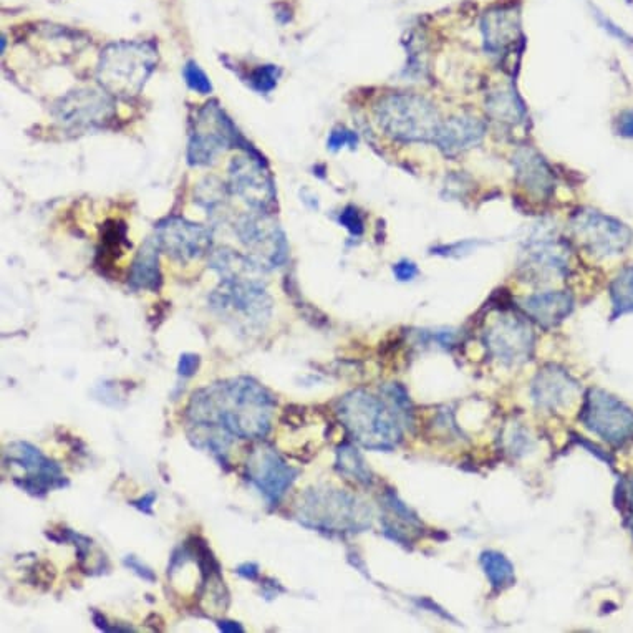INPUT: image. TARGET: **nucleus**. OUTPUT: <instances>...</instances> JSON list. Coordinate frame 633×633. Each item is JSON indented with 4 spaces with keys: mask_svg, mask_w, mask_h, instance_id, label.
<instances>
[{
    "mask_svg": "<svg viewBox=\"0 0 633 633\" xmlns=\"http://www.w3.org/2000/svg\"><path fill=\"white\" fill-rule=\"evenodd\" d=\"M612 304L615 315L633 312V267L620 272L612 284Z\"/></svg>",
    "mask_w": 633,
    "mask_h": 633,
    "instance_id": "a878e982",
    "label": "nucleus"
},
{
    "mask_svg": "<svg viewBox=\"0 0 633 633\" xmlns=\"http://www.w3.org/2000/svg\"><path fill=\"white\" fill-rule=\"evenodd\" d=\"M93 622H95L98 629L103 630V632H126V629H120V627H110L107 619H105L102 614H98V612H93Z\"/></svg>",
    "mask_w": 633,
    "mask_h": 633,
    "instance_id": "a19ab883",
    "label": "nucleus"
},
{
    "mask_svg": "<svg viewBox=\"0 0 633 633\" xmlns=\"http://www.w3.org/2000/svg\"><path fill=\"white\" fill-rule=\"evenodd\" d=\"M216 625L223 633H244V627L234 620H218Z\"/></svg>",
    "mask_w": 633,
    "mask_h": 633,
    "instance_id": "ea45409f",
    "label": "nucleus"
},
{
    "mask_svg": "<svg viewBox=\"0 0 633 633\" xmlns=\"http://www.w3.org/2000/svg\"><path fill=\"white\" fill-rule=\"evenodd\" d=\"M184 78H186V83H188L189 88H193L194 92L206 93L211 92V82H209V78L206 77V73L199 68L198 63L189 62L186 63V67H184Z\"/></svg>",
    "mask_w": 633,
    "mask_h": 633,
    "instance_id": "cd10ccee",
    "label": "nucleus"
},
{
    "mask_svg": "<svg viewBox=\"0 0 633 633\" xmlns=\"http://www.w3.org/2000/svg\"><path fill=\"white\" fill-rule=\"evenodd\" d=\"M158 63V54L148 42H118L103 50L98 62V82L116 97H135Z\"/></svg>",
    "mask_w": 633,
    "mask_h": 633,
    "instance_id": "39448f33",
    "label": "nucleus"
},
{
    "mask_svg": "<svg viewBox=\"0 0 633 633\" xmlns=\"http://www.w3.org/2000/svg\"><path fill=\"white\" fill-rule=\"evenodd\" d=\"M249 481L256 486L267 503L277 506L286 496L290 486L299 476V469L292 468L272 446H256L247 461Z\"/></svg>",
    "mask_w": 633,
    "mask_h": 633,
    "instance_id": "f8f14e48",
    "label": "nucleus"
},
{
    "mask_svg": "<svg viewBox=\"0 0 633 633\" xmlns=\"http://www.w3.org/2000/svg\"><path fill=\"white\" fill-rule=\"evenodd\" d=\"M580 420L592 433L612 445L633 440V410L602 390H590Z\"/></svg>",
    "mask_w": 633,
    "mask_h": 633,
    "instance_id": "6e6552de",
    "label": "nucleus"
},
{
    "mask_svg": "<svg viewBox=\"0 0 633 633\" xmlns=\"http://www.w3.org/2000/svg\"><path fill=\"white\" fill-rule=\"evenodd\" d=\"M236 131L228 116L216 103H208L199 110L189 140V160L193 165H209L234 143Z\"/></svg>",
    "mask_w": 633,
    "mask_h": 633,
    "instance_id": "9b49d317",
    "label": "nucleus"
},
{
    "mask_svg": "<svg viewBox=\"0 0 633 633\" xmlns=\"http://www.w3.org/2000/svg\"><path fill=\"white\" fill-rule=\"evenodd\" d=\"M236 574L242 579L257 580V577H259V566L254 564V562H244V564L237 567Z\"/></svg>",
    "mask_w": 633,
    "mask_h": 633,
    "instance_id": "4c0bfd02",
    "label": "nucleus"
},
{
    "mask_svg": "<svg viewBox=\"0 0 633 633\" xmlns=\"http://www.w3.org/2000/svg\"><path fill=\"white\" fill-rule=\"evenodd\" d=\"M156 501V493H148L143 498L136 499V501H131V506L133 508L138 509L143 514H148V516H153V504Z\"/></svg>",
    "mask_w": 633,
    "mask_h": 633,
    "instance_id": "e433bc0d",
    "label": "nucleus"
},
{
    "mask_svg": "<svg viewBox=\"0 0 633 633\" xmlns=\"http://www.w3.org/2000/svg\"><path fill=\"white\" fill-rule=\"evenodd\" d=\"M357 143V136L352 131L345 130V128H339V130L332 131L330 136L329 146L332 150H339L342 146H355Z\"/></svg>",
    "mask_w": 633,
    "mask_h": 633,
    "instance_id": "72a5a7b5",
    "label": "nucleus"
},
{
    "mask_svg": "<svg viewBox=\"0 0 633 633\" xmlns=\"http://www.w3.org/2000/svg\"><path fill=\"white\" fill-rule=\"evenodd\" d=\"M274 410L276 398L254 378L213 383L194 392L189 400V440L224 463L232 441L266 438Z\"/></svg>",
    "mask_w": 633,
    "mask_h": 633,
    "instance_id": "f257e3e1",
    "label": "nucleus"
},
{
    "mask_svg": "<svg viewBox=\"0 0 633 633\" xmlns=\"http://www.w3.org/2000/svg\"><path fill=\"white\" fill-rule=\"evenodd\" d=\"M483 34L486 49L494 54L504 52L516 44L521 35L519 15L514 10L496 9L486 12L483 19Z\"/></svg>",
    "mask_w": 633,
    "mask_h": 633,
    "instance_id": "6ab92c4d",
    "label": "nucleus"
},
{
    "mask_svg": "<svg viewBox=\"0 0 633 633\" xmlns=\"http://www.w3.org/2000/svg\"><path fill=\"white\" fill-rule=\"evenodd\" d=\"M571 226L580 246L595 256H617L632 242V231L624 223L594 209L579 211L572 219Z\"/></svg>",
    "mask_w": 633,
    "mask_h": 633,
    "instance_id": "1a4fd4ad",
    "label": "nucleus"
},
{
    "mask_svg": "<svg viewBox=\"0 0 633 633\" xmlns=\"http://www.w3.org/2000/svg\"><path fill=\"white\" fill-rule=\"evenodd\" d=\"M579 385L559 368H544L534 382V400L547 410L566 408L576 400Z\"/></svg>",
    "mask_w": 633,
    "mask_h": 633,
    "instance_id": "a211bd4d",
    "label": "nucleus"
},
{
    "mask_svg": "<svg viewBox=\"0 0 633 633\" xmlns=\"http://www.w3.org/2000/svg\"><path fill=\"white\" fill-rule=\"evenodd\" d=\"M339 416L358 445L375 451L393 450L403 440L410 421L405 392L397 385L380 390V395L355 390L339 403Z\"/></svg>",
    "mask_w": 633,
    "mask_h": 633,
    "instance_id": "7ed1b4c3",
    "label": "nucleus"
},
{
    "mask_svg": "<svg viewBox=\"0 0 633 633\" xmlns=\"http://www.w3.org/2000/svg\"><path fill=\"white\" fill-rule=\"evenodd\" d=\"M115 115L112 98L95 88L68 93L55 107V116L68 130H88L103 126Z\"/></svg>",
    "mask_w": 633,
    "mask_h": 633,
    "instance_id": "ddd939ff",
    "label": "nucleus"
},
{
    "mask_svg": "<svg viewBox=\"0 0 633 633\" xmlns=\"http://www.w3.org/2000/svg\"><path fill=\"white\" fill-rule=\"evenodd\" d=\"M161 247L156 239H148L145 246H141L140 252L136 254L133 266L130 271V286L135 290H160L161 277L160 269Z\"/></svg>",
    "mask_w": 633,
    "mask_h": 633,
    "instance_id": "412c9836",
    "label": "nucleus"
},
{
    "mask_svg": "<svg viewBox=\"0 0 633 633\" xmlns=\"http://www.w3.org/2000/svg\"><path fill=\"white\" fill-rule=\"evenodd\" d=\"M337 468H339L340 473L350 476L357 483L367 484V486L372 483L370 469L367 468L362 455L352 446H340L339 451H337Z\"/></svg>",
    "mask_w": 633,
    "mask_h": 633,
    "instance_id": "393cba45",
    "label": "nucleus"
},
{
    "mask_svg": "<svg viewBox=\"0 0 633 633\" xmlns=\"http://www.w3.org/2000/svg\"><path fill=\"white\" fill-rule=\"evenodd\" d=\"M393 274L397 276L398 281H413L418 276V267L410 261L398 262L397 266L393 267Z\"/></svg>",
    "mask_w": 633,
    "mask_h": 633,
    "instance_id": "f704fd0d",
    "label": "nucleus"
},
{
    "mask_svg": "<svg viewBox=\"0 0 633 633\" xmlns=\"http://www.w3.org/2000/svg\"><path fill=\"white\" fill-rule=\"evenodd\" d=\"M262 589H264V597H266V599H274V597L282 594V592H286V589L281 587V584H277L274 579L262 580Z\"/></svg>",
    "mask_w": 633,
    "mask_h": 633,
    "instance_id": "58836bf2",
    "label": "nucleus"
},
{
    "mask_svg": "<svg viewBox=\"0 0 633 633\" xmlns=\"http://www.w3.org/2000/svg\"><path fill=\"white\" fill-rule=\"evenodd\" d=\"M277 75L279 70L272 65L256 68L251 75L252 87L262 93L271 92L272 88L276 87Z\"/></svg>",
    "mask_w": 633,
    "mask_h": 633,
    "instance_id": "c85d7f7f",
    "label": "nucleus"
},
{
    "mask_svg": "<svg viewBox=\"0 0 633 633\" xmlns=\"http://www.w3.org/2000/svg\"><path fill=\"white\" fill-rule=\"evenodd\" d=\"M489 110L499 121H516L522 115L521 103L516 102L513 93L499 92L491 97L488 103Z\"/></svg>",
    "mask_w": 633,
    "mask_h": 633,
    "instance_id": "bb28decb",
    "label": "nucleus"
},
{
    "mask_svg": "<svg viewBox=\"0 0 633 633\" xmlns=\"http://www.w3.org/2000/svg\"><path fill=\"white\" fill-rule=\"evenodd\" d=\"M340 224H344L353 236H362L363 219L358 213V209L352 208V206L344 209V213L340 214Z\"/></svg>",
    "mask_w": 633,
    "mask_h": 633,
    "instance_id": "c756f323",
    "label": "nucleus"
},
{
    "mask_svg": "<svg viewBox=\"0 0 633 633\" xmlns=\"http://www.w3.org/2000/svg\"><path fill=\"white\" fill-rule=\"evenodd\" d=\"M567 261L561 249L537 242L536 246L529 247L527 251L526 267L537 276L551 274L557 276L566 271Z\"/></svg>",
    "mask_w": 633,
    "mask_h": 633,
    "instance_id": "5701e85b",
    "label": "nucleus"
},
{
    "mask_svg": "<svg viewBox=\"0 0 633 633\" xmlns=\"http://www.w3.org/2000/svg\"><path fill=\"white\" fill-rule=\"evenodd\" d=\"M378 125L393 140L435 141L440 115L426 98L413 93H393L375 107Z\"/></svg>",
    "mask_w": 633,
    "mask_h": 633,
    "instance_id": "423d86ee",
    "label": "nucleus"
},
{
    "mask_svg": "<svg viewBox=\"0 0 633 633\" xmlns=\"http://www.w3.org/2000/svg\"><path fill=\"white\" fill-rule=\"evenodd\" d=\"M156 241L168 256L178 261H193L209 251L211 234L199 224L184 219H168L158 226Z\"/></svg>",
    "mask_w": 633,
    "mask_h": 633,
    "instance_id": "dca6fc26",
    "label": "nucleus"
},
{
    "mask_svg": "<svg viewBox=\"0 0 633 633\" xmlns=\"http://www.w3.org/2000/svg\"><path fill=\"white\" fill-rule=\"evenodd\" d=\"M237 236L244 244L252 259L261 269H274L284 264L287 244L276 221L259 211L249 214L237 224Z\"/></svg>",
    "mask_w": 633,
    "mask_h": 633,
    "instance_id": "9d476101",
    "label": "nucleus"
},
{
    "mask_svg": "<svg viewBox=\"0 0 633 633\" xmlns=\"http://www.w3.org/2000/svg\"><path fill=\"white\" fill-rule=\"evenodd\" d=\"M572 297L566 292L532 295L522 302V309L542 327H554L571 314Z\"/></svg>",
    "mask_w": 633,
    "mask_h": 633,
    "instance_id": "aec40b11",
    "label": "nucleus"
},
{
    "mask_svg": "<svg viewBox=\"0 0 633 633\" xmlns=\"http://www.w3.org/2000/svg\"><path fill=\"white\" fill-rule=\"evenodd\" d=\"M199 365H201L199 355H196V353H183V355L179 357L178 362L179 377H193L194 373L198 372Z\"/></svg>",
    "mask_w": 633,
    "mask_h": 633,
    "instance_id": "7c9ffc66",
    "label": "nucleus"
},
{
    "mask_svg": "<svg viewBox=\"0 0 633 633\" xmlns=\"http://www.w3.org/2000/svg\"><path fill=\"white\" fill-rule=\"evenodd\" d=\"M370 509L342 489L312 488L300 496L295 519L322 532H360L370 526Z\"/></svg>",
    "mask_w": 633,
    "mask_h": 633,
    "instance_id": "20e7f679",
    "label": "nucleus"
},
{
    "mask_svg": "<svg viewBox=\"0 0 633 633\" xmlns=\"http://www.w3.org/2000/svg\"><path fill=\"white\" fill-rule=\"evenodd\" d=\"M123 564H125V567H128L130 571L135 572L136 576L140 577V579L146 580V582H150V584L156 582L155 572L151 571L150 567L145 566L138 557L126 556L125 559H123Z\"/></svg>",
    "mask_w": 633,
    "mask_h": 633,
    "instance_id": "2f4dec72",
    "label": "nucleus"
},
{
    "mask_svg": "<svg viewBox=\"0 0 633 633\" xmlns=\"http://www.w3.org/2000/svg\"><path fill=\"white\" fill-rule=\"evenodd\" d=\"M211 267L221 276V284L209 297L214 312L241 332H261L272 314V299L259 277L261 267L226 249L214 254Z\"/></svg>",
    "mask_w": 633,
    "mask_h": 633,
    "instance_id": "f03ea898",
    "label": "nucleus"
},
{
    "mask_svg": "<svg viewBox=\"0 0 633 633\" xmlns=\"http://www.w3.org/2000/svg\"><path fill=\"white\" fill-rule=\"evenodd\" d=\"M632 504H630V509H632V529H633V484H632Z\"/></svg>",
    "mask_w": 633,
    "mask_h": 633,
    "instance_id": "79ce46f5",
    "label": "nucleus"
},
{
    "mask_svg": "<svg viewBox=\"0 0 633 633\" xmlns=\"http://www.w3.org/2000/svg\"><path fill=\"white\" fill-rule=\"evenodd\" d=\"M516 171H518L519 183L531 193L544 194L552 191V174L542 161L541 156L531 150H524L516 156Z\"/></svg>",
    "mask_w": 633,
    "mask_h": 633,
    "instance_id": "4be33fe9",
    "label": "nucleus"
},
{
    "mask_svg": "<svg viewBox=\"0 0 633 633\" xmlns=\"http://www.w3.org/2000/svg\"><path fill=\"white\" fill-rule=\"evenodd\" d=\"M481 566H483L486 577H488L494 589L503 590L514 584L513 564L501 552H483Z\"/></svg>",
    "mask_w": 633,
    "mask_h": 633,
    "instance_id": "b1692460",
    "label": "nucleus"
},
{
    "mask_svg": "<svg viewBox=\"0 0 633 633\" xmlns=\"http://www.w3.org/2000/svg\"><path fill=\"white\" fill-rule=\"evenodd\" d=\"M484 131L486 126L478 118L455 116L450 120L441 121L435 143L446 156H456L479 145L483 140Z\"/></svg>",
    "mask_w": 633,
    "mask_h": 633,
    "instance_id": "f3484780",
    "label": "nucleus"
},
{
    "mask_svg": "<svg viewBox=\"0 0 633 633\" xmlns=\"http://www.w3.org/2000/svg\"><path fill=\"white\" fill-rule=\"evenodd\" d=\"M595 17H597V20H599V24L602 25V29H604L605 32H609L612 37L622 40L624 44H633L632 37H630L627 32H624V30L620 29V27H617V25H615L612 20L607 19L605 15L600 14V12H595Z\"/></svg>",
    "mask_w": 633,
    "mask_h": 633,
    "instance_id": "473e14b6",
    "label": "nucleus"
},
{
    "mask_svg": "<svg viewBox=\"0 0 633 633\" xmlns=\"http://www.w3.org/2000/svg\"><path fill=\"white\" fill-rule=\"evenodd\" d=\"M486 344L501 362H526L531 357L534 335L524 320L516 315L501 314L489 325Z\"/></svg>",
    "mask_w": 633,
    "mask_h": 633,
    "instance_id": "2eb2a0df",
    "label": "nucleus"
},
{
    "mask_svg": "<svg viewBox=\"0 0 633 633\" xmlns=\"http://www.w3.org/2000/svg\"><path fill=\"white\" fill-rule=\"evenodd\" d=\"M4 466L12 469L15 486L35 498L68 486L60 466L27 441H12L5 446Z\"/></svg>",
    "mask_w": 633,
    "mask_h": 633,
    "instance_id": "0eeeda50",
    "label": "nucleus"
},
{
    "mask_svg": "<svg viewBox=\"0 0 633 633\" xmlns=\"http://www.w3.org/2000/svg\"><path fill=\"white\" fill-rule=\"evenodd\" d=\"M617 133L624 138H633V108L620 113L617 118Z\"/></svg>",
    "mask_w": 633,
    "mask_h": 633,
    "instance_id": "c9c22d12",
    "label": "nucleus"
},
{
    "mask_svg": "<svg viewBox=\"0 0 633 633\" xmlns=\"http://www.w3.org/2000/svg\"><path fill=\"white\" fill-rule=\"evenodd\" d=\"M229 178L234 193L251 208L264 211L274 203L276 189L271 174L251 155H239L232 160Z\"/></svg>",
    "mask_w": 633,
    "mask_h": 633,
    "instance_id": "4468645a",
    "label": "nucleus"
}]
</instances>
